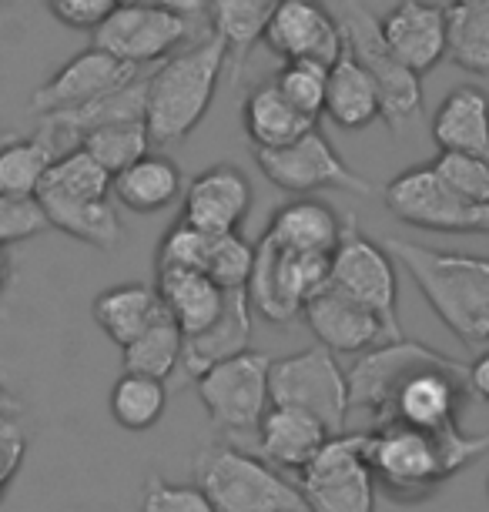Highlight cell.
<instances>
[{
  "mask_svg": "<svg viewBox=\"0 0 489 512\" xmlns=\"http://www.w3.org/2000/svg\"><path fill=\"white\" fill-rule=\"evenodd\" d=\"M258 171L272 181L275 188L289 191V195H315V191H345V195H372V181H366L359 171L345 164L329 138L315 124L305 131L299 141L285 144V148H252Z\"/></svg>",
  "mask_w": 489,
  "mask_h": 512,
  "instance_id": "obj_13",
  "label": "cell"
},
{
  "mask_svg": "<svg viewBox=\"0 0 489 512\" xmlns=\"http://www.w3.org/2000/svg\"><path fill=\"white\" fill-rule=\"evenodd\" d=\"M212 238L198 231L195 225L178 218L175 228H168V235L158 245V272L168 268H191V272H205L208 265V251H212Z\"/></svg>",
  "mask_w": 489,
  "mask_h": 512,
  "instance_id": "obj_40",
  "label": "cell"
},
{
  "mask_svg": "<svg viewBox=\"0 0 489 512\" xmlns=\"http://www.w3.org/2000/svg\"><path fill=\"white\" fill-rule=\"evenodd\" d=\"M0 4H7V0H0Z\"/></svg>",
  "mask_w": 489,
  "mask_h": 512,
  "instance_id": "obj_50",
  "label": "cell"
},
{
  "mask_svg": "<svg viewBox=\"0 0 489 512\" xmlns=\"http://www.w3.org/2000/svg\"><path fill=\"white\" fill-rule=\"evenodd\" d=\"M329 265L332 255L282 251L268 238H258L255 268L245 285L252 308L272 325H292L302 318V308L329 288Z\"/></svg>",
  "mask_w": 489,
  "mask_h": 512,
  "instance_id": "obj_5",
  "label": "cell"
},
{
  "mask_svg": "<svg viewBox=\"0 0 489 512\" xmlns=\"http://www.w3.org/2000/svg\"><path fill=\"white\" fill-rule=\"evenodd\" d=\"M145 71V67H131L118 61L114 54L101 51V47H88V51L74 54L61 71L51 74V81H44L41 88L31 94V111L41 118L47 114H67L78 111L84 104L104 98L114 88L128 84L134 74Z\"/></svg>",
  "mask_w": 489,
  "mask_h": 512,
  "instance_id": "obj_16",
  "label": "cell"
},
{
  "mask_svg": "<svg viewBox=\"0 0 489 512\" xmlns=\"http://www.w3.org/2000/svg\"><path fill=\"white\" fill-rule=\"evenodd\" d=\"M278 0H208L205 17L212 31L228 44L232 67L242 71L252 47L262 41L268 21H272Z\"/></svg>",
  "mask_w": 489,
  "mask_h": 512,
  "instance_id": "obj_31",
  "label": "cell"
},
{
  "mask_svg": "<svg viewBox=\"0 0 489 512\" xmlns=\"http://www.w3.org/2000/svg\"><path fill=\"white\" fill-rule=\"evenodd\" d=\"M439 151H463L489 158V94L476 84L453 88L433 114Z\"/></svg>",
  "mask_w": 489,
  "mask_h": 512,
  "instance_id": "obj_26",
  "label": "cell"
},
{
  "mask_svg": "<svg viewBox=\"0 0 489 512\" xmlns=\"http://www.w3.org/2000/svg\"><path fill=\"white\" fill-rule=\"evenodd\" d=\"M78 144L84 151H91L111 175H118L128 164L145 158L155 141H151L148 121H114L88 131Z\"/></svg>",
  "mask_w": 489,
  "mask_h": 512,
  "instance_id": "obj_35",
  "label": "cell"
},
{
  "mask_svg": "<svg viewBox=\"0 0 489 512\" xmlns=\"http://www.w3.org/2000/svg\"><path fill=\"white\" fill-rule=\"evenodd\" d=\"M255 268V245L242 238V231H225V235L212 238V251H208L205 275L215 278L225 292L232 288H245Z\"/></svg>",
  "mask_w": 489,
  "mask_h": 512,
  "instance_id": "obj_38",
  "label": "cell"
},
{
  "mask_svg": "<svg viewBox=\"0 0 489 512\" xmlns=\"http://www.w3.org/2000/svg\"><path fill=\"white\" fill-rule=\"evenodd\" d=\"M476 4H489V0H449V7H476Z\"/></svg>",
  "mask_w": 489,
  "mask_h": 512,
  "instance_id": "obj_49",
  "label": "cell"
},
{
  "mask_svg": "<svg viewBox=\"0 0 489 512\" xmlns=\"http://www.w3.org/2000/svg\"><path fill=\"white\" fill-rule=\"evenodd\" d=\"M141 512H215V506L201 486H175L161 476H148L141 492Z\"/></svg>",
  "mask_w": 489,
  "mask_h": 512,
  "instance_id": "obj_42",
  "label": "cell"
},
{
  "mask_svg": "<svg viewBox=\"0 0 489 512\" xmlns=\"http://www.w3.org/2000/svg\"><path fill=\"white\" fill-rule=\"evenodd\" d=\"M7 282H11V258H7V248H0V295H4Z\"/></svg>",
  "mask_w": 489,
  "mask_h": 512,
  "instance_id": "obj_47",
  "label": "cell"
},
{
  "mask_svg": "<svg viewBox=\"0 0 489 512\" xmlns=\"http://www.w3.org/2000/svg\"><path fill=\"white\" fill-rule=\"evenodd\" d=\"M325 118L342 131H362L382 121V94L366 71V64L345 47V54L329 67V91H325Z\"/></svg>",
  "mask_w": 489,
  "mask_h": 512,
  "instance_id": "obj_25",
  "label": "cell"
},
{
  "mask_svg": "<svg viewBox=\"0 0 489 512\" xmlns=\"http://www.w3.org/2000/svg\"><path fill=\"white\" fill-rule=\"evenodd\" d=\"M309 512H376V472L366 452V432H335L309 466L299 472Z\"/></svg>",
  "mask_w": 489,
  "mask_h": 512,
  "instance_id": "obj_8",
  "label": "cell"
},
{
  "mask_svg": "<svg viewBox=\"0 0 489 512\" xmlns=\"http://www.w3.org/2000/svg\"><path fill=\"white\" fill-rule=\"evenodd\" d=\"M268 395L272 405H295V409L312 412L315 419L329 425V432H345L349 419V375L342 372L339 359L325 345H309V349L272 359L268 369Z\"/></svg>",
  "mask_w": 489,
  "mask_h": 512,
  "instance_id": "obj_6",
  "label": "cell"
},
{
  "mask_svg": "<svg viewBox=\"0 0 489 512\" xmlns=\"http://www.w3.org/2000/svg\"><path fill=\"white\" fill-rule=\"evenodd\" d=\"M252 312L255 308H252V298H248V288H232V292L225 295L222 315H218L205 332L185 335L181 369L195 379V375L212 369V365L248 352V342H252Z\"/></svg>",
  "mask_w": 489,
  "mask_h": 512,
  "instance_id": "obj_23",
  "label": "cell"
},
{
  "mask_svg": "<svg viewBox=\"0 0 489 512\" xmlns=\"http://www.w3.org/2000/svg\"><path fill=\"white\" fill-rule=\"evenodd\" d=\"M94 47L114 54L131 67H155L195 41L198 27L185 11L151 4H118L94 27Z\"/></svg>",
  "mask_w": 489,
  "mask_h": 512,
  "instance_id": "obj_12",
  "label": "cell"
},
{
  "mask_svg": "<svg viewBox=\"0 0 489 512\" xmlns=\"http://www.w3.org/2000/svg\"><path fill=\"white\" fill-rule=\"evenodd\" d=\"M433 168H436V175L463 198L489 205V158L463 154V151H439Z\"/></svg>",
  "mask_w": 489,
  "mask_h": 512,
  "instance_id": "obj_39",
  "label": "cell"
},
{
  "mask_svg": "<svg viewBox=\"0 0 489 512\" xmlns=\"http://www.w3.org/2000/svg\"><path fill=\"white\" fill-rule=\"evenodd\" d=\"M44 4L64 27L94 31V27L104 24V17H108L121 0H44Z\"/></svg>",
  "mask_w": 489,
  "mask_h": 512,
  "instance_id": "obj_44",
  "label": "cell"
},
{
  "mask_svg": "<svg viewBox=\"0 0 489 512\" xmlns=\"http://www.w3.org/2000/svg\"><path fill=\"white\" fill-rule=\"evenodd\" d=\"M302 318L315 335V342L332 349L335 355H362L392 338L386 322L376 312L352 302L349 295L335 292L332 285L302 308Z\"/></svg>",
  "mask_w": 489,
  "mask_h": 512,
  "instance_id": "obj_20",
  "label": "cell"
},
{
  "mask_svg": "<svg viewBox=\"0 0 489 512\" xmlns=\"http://www.w3.org/2000/svg\"><path fill=\"white\" fill-rule=\"evenodd\" d=\"M469 399V365L456 359L429 362L396 385L379 422H406L426 432H446L459 425V409ZM376 422V425H379Z\"/></svg>",
  "mask_w": 489,
  "mask_h": 512,
  "instance_id": "obj_14",
  "label": "cell"
},
{
  "mask_svg": "<svg viewBox=\"0 0 489 512\" xmlns=\"http://www.w3.org/2000/svg\"><path fill=\"white\" fill-rule=\"evenodd\" d=\"M181 352H185V332H181V325L165 308V312H161L145 332L121 349L124 372L151 375V379L165 382L168 375L181 365Z\"/></svg>",
  "mask_w": 489,
  "mask_h": 512,
  "instance_id": "obj_32",
  "label": "cell"
},
{
  "mask_svg": "<svg viewBox=\"0 0 489 512\" xmlns=\"http://www.w3.org/2000/svg\"><path fill=\"white\" fill-rule=\"evenodd\" d=\"M111 195L121 208L134 211V215H158V211L181 201L185 178H181V168L168 154L148 151L145 158H138L114 175Z\"/></svg>",
  "mask_w": 489,
  "mask_h": 512,
  "instance_id": "obj_24",
  "label": "cell"
},
{
  "mask_svg": "<svg viewBox=\"0 0 489 512\" xmlns=\"http://www.w3.org/2000/svg\"><path fill=\"white\" fill-rule=\"evenodd\" d=\"M275 88L292 101L305 118L319 121L325 114V91H329V64L319 61H282L272 77Z\"/></svg>",
  "mask_w": 489,
  "mask_h": 512,
  "instance_id": "obj_37",
  "label": "cell"
},
{
  "mask_svg": "<svg viewBox=\"0 0 489 512\" xmlns=\"http://www.w3.org/2000/svg\"><path fill=\"white\" fill-rule=\"evenodd\" d=\"M51 228V218L41 205V198L0 195V248L21 245Z\"/></svg>",
  "mask_w": 489,
  "mask_h": 512,
  "instance_id": "obj_41",
  "label": "cell"
},
{
  "mask_svg": "<svg viewBox=\"0 0 489 512\" xmlns=\"http://www.w3.org/2000/svg\"><path fill=\"white\" fill-rule=\"evenodd\" d=\"M446 359L443 352L429 349L423 342L412 338H389V342L376 345V349L362 352L349 372V405L352 412H369L372 422L382 419L386 405L396 392V385L406 379L409 372L423 369L429 362Z\"/></svg>",
  "mask_w": 489,
  "mask_h": 512,
  "instance_id": "obj_17",
  "label": "cell"
},
{
  "mask_svg": "<svg viewBox=\"0 0 489 512\" xmlns=\"http://www.w3.org/2000/svg\"><path fill=\"white\" fill-rule=\"evenodd\" d=\"M232 64L228 44L215 31L195 37L148 71L145 121L155 144H175L205 121L218 77Z\"/></svg>",
  "mask_w": 489,
  "mask_h": 512,
  "instance_id": "obj_3",
  "label": "cell"
},
{
  "mask_svg": "<svg viewBox=\"0 0 489 512\" xmlns=\"http://www.w3.org/2000/svg\"><path fill=\"white\" fill-rule=\"evenodd\" d=\"M27 452V432L17 412H0V496L14 482Z\"/></svg>",
  "mask_w": 489,
  "mask_h": 512,
  "instance_id": "obj_43",
  "label": "cell"
},
{
  "mask_svg": "<svg viewBox=\"0 0 489 512\" xmlns=\"http://www.w3.org/2000/svg\"><path fill=\"white\" fill-rule=\"evenodd\" d=\"M242 124L252 148H285V144L299 141L305 131H312L319 121L305 118L292 101H285L275 81H265L245 94Z\"/></svg>",
  "mask_w": 489,
  "mask_h": 512,
  "instance_id": "obj_27",
  "label": "cell"
},
{
  "mask_svg": "<svg viewBox=\"0 0 489 512\" xmlns=\"http://www.w3.org/2000/svg\"><path fill=\"white\" fill-rule=\"evenodd\" d=\"M345 221L329 201H319L312 195H299L285 201L268 221L265 235L275 248L282 251H312V255H332L342 241Z\"/></svg>",
  "mask_w": 489,
  "mask_h": 512,
  "instance_id": "obj_22",
  "label": "cell"
},
{
  "mask_svg": "<svg viewBox=\"0 0 489 512\" xmlns=\"http://www.w3.org/2000/svg\"><path fill=\"white\" fill-rule=\"evenodd\" d=\"M158 295L171 318L181 325V332L198 335L222 315L228 292L205 272L168 268V272H158Z\"/></svg>",
  "mask_w": 489,
  "mask_h": 512,
  "instance_id": "obj_28",
  "label": "cell"
},
{
  "mask_svg": "<svg viewBox=\"0 0 489 512\" xmlns=\"http://www.w3.org/2000/svg\"><path fill=\"white\" fill-rule=\"evenodd\" d=\"M382 201L402 225L449 235H489V205L453 191L436 175L433 164H416L396 175L382 191Z\"/></svg>",
  "mask_w": 489,
  "mask_h": 512,
  "instance_id": "obj_7",
  "label": "cell"
},
{
  "mask_svg": "<svg viewBox=\"0 0 489 512\" xmlns=\"http://www.w3.org/2000/svg\"><path fill=\"white\" fill-rule=\"evenodd\" d=\"M195 482L215 512H309L302 489L272 462L235 446H208L195 456Z\"/></svg>",
  "mask_w": 489,
  "mask_h": 512,
  "instance_id": "obj_4",
  "label": "cell"
},
{
  "mask_svg": "<svg viewBox=\"0 0 489 512\" xmlns=\"http://www.w3.org/2000/svg\"><path fill=\"white\" fill-rule=\"evenodd\" d=\"M268 369H272V355L248 349L235 359H225L195 375L198 399L218 432H225V436L258 432L262 415L272 405Z\"/></svg>",
  "mask_w": 489,
  "mask_h": 512,
  "instance_id": "obj_10",
  "label": "cell"
},
{
  "mask_svg": "<svg viewBox=\"0 0 489 512\" xmlns=\"http://www.w3.org/2000/svg\"><path fill=\"white\" fill-rule=\"evenodd\" d=\"M262 44L282 61L335 64L345 54L342 17H335L325 0H278Z\"/></svg>",
  "mask_w": 489,
  "mask_h": 512,
  "instance_id": "obj_15",
  "label": "cell"
},
{
  "mask_svg": "<svg viewBox=\"0 0 489 512\" xmlns=\"http://www.w3.org/2000/svg\"><path fill=\"white\" fill-rule=\"evenodd\" d=\"M379 24L392 54L416 74H429L449 54V7L443 4L399 0Z\"/></svg>",
  "mask_w": 489,
  "mask_h": 512,
  "instance_id": "obj_19",
  "label": "cell"
},
{
  "mask_svg": "<svg viewBox=\"0 0 489 512\" xmlns=\"http://www.w3.org/2000/svg\"><path fill=\"white\" fill-rule=\"evenodd\" d=\"M342 31L345 47L366 64V71L382 94V121L392 131H402L423 111V74H416L392 54V47L382 37L379 17H372V11H366L359 0H345Z\"/></svg>",
  "mask_w": 489,
  "mask_h": 512,
  "instance_id": "obj_9",
  "label": "cell"
},
{
  "mask_svg": "<svg viewBox=\"0 0 489 512\" xmlns=\"http://www.w3.org/2000/svg\"><path fill=\"white\" fill-rule=\"evenodd\" d=\"M366 452L376 482L396 499H423L453 479L459 469L489 452L486 436H466L459 425L426 432L406 422H379L366 432Z\"/></svg>",
  "mask_w": 489,
  "mask_h": 512,
  "instance_id": "obj_2",
  "label": "cell"
},
{
  "mask_svg": "<svg viewBox=\"0 0 489 512\" xmlns=\"http://www.w3.org/2000/svg\"><path fill=\"white\" fill-rule=\"evenodd\" d=\"M0 412H21V405H17V399L4 389V385H0Z\"/></svg>",
  "mask_w": 489,
  "mask_h": 512,
  "instance_id": "obj_48",
  "label": "cell"
},
{
  "mask_svg": "<svg viewBox=\"0 0 489 512\" xmlns=\"http://www.w3.org/2000/svg\"><path fill=\"white\" fill-rule=\"evenodd\" d=\"M449 61L489 77V4L449 7Z\"/></svg>",
  "mask_w": 489,
  "mask_h": 512,
  "instance_id": "obj_36",
  "label": "cell"
},
{
  "mask_svg": "<svg viewBox=\"0 0 489 512\" xmlns=\"http://www.w3.org/2000/svg\"><path fill=\"white\" fill-rule=\"evenodd\" d=\"M329 285L335 292L349 295L352 302L366 305L369 312H376L386 322L392 338H402L396 258L389 255L386 245L362 235L356 218L345 221L342 241L332 251Z\"/></svg>",
  "mask_w": 489,
  "mask_h": 512,
  "instance_id": "obj_11",
  "label": "cell"
},
{
  "mask_svg": "<svg viewBox=\"0 0 489 512\" xmlns=\"http://www.w3.org/2000/svg\"><path fill=\"white\" fill-rule=\"evenodd\" d=\"M51 218V228L64 235L94 245L101 251H111L121 241V218L111 198H64V195H37Z\"/></svg>",
  "mask_w": 489,
  "mask_h": 512,
  "instance_id": "obj_30",
  "label": "cell"
},
{
  "mask_svg": "<svg viewBox=\"0 0 489 512\" xmlns=\"http://www.w3.org/2000/svg\"><path fill=\"white\" fill-rule=\"evenodd\" d=\"M91 312L101 332L108 335L118 349H124V345L134 342V338L165 312V302H161V295H158V285L128 282V285H114L108 292H101L94 298Z\"/></svg>",
  "mask_w": 489,
  "mask_h": 512,
  "instance_id": "obj_29",
  "label": "cell"
},
{
  "mask_svg": "<svg viewBox=\"0 0 489 512\" xmlns=\"http://www.w3.org/2000/svg\"><path fill=\"white\" fill-rule=\"evenodd\" d=\"M57 158V148L47 134L14 138L0 148V195L34 198L41 191L47 171Z\"/></svg>",
  "mask_w": 489,
  "mask_h": 512,
  "instance_id": "obj_33",
  "label": "cell"
},
{
  "mask_svg": "<svg viewBox=\"0 0 489 512\" xmlns=\"http://www.w3.org/2000/svg\"><path fill=\"white\" fill-rule=\"evenodd\" d=\"M329 425L295 405H268L258 425V452L275 469L302 472L329 442Z\"/></svg>",
  "mask_w": 489,
  "mask_h": 512,
  "instance_id": "obj_21",
  "label": "cell"
},
{
  "mask_svg": "<svg viewBox=\"0 0 489 512\" xmlns=\"http://www.w3.org/2000/svg\"><path fill=\"white\" fill-rule=\"evenodd\" d=\"M382 245L406 268L439 322L466 349L483 352L489 345V258L426 248L406 238H386Z\"/></svg>",
  "mask_w": 489,
  "mask_h": 512,
  "instance_id": "obj_1",
  "label": "cell"
},
{
  "mask_svg": "<svg viewBox=\"0 0 489 512\" xmlns=\"http://www.w3.org/2000/svg\"><path fill=\"white\" fill-rule=\"evenodd\" d=\"M165 405H168L165 382L151 379V375L121 372V379L111 389V415L128 432L155 429L161 415H165Z\"/></svg>",
  "mask_w": 489,
  "mask_h": 512,
  "instance_id": "obj_34",
  "label": "cell"
},
{
  "mask_svg": "<svg viewBox=\"0 0 489 512\" xmlns=\"http://www.w3.org/2000/svg\"><path fill=\"white\" fill-rule=\"evenodd\" d=\"M121 4H151V7H171V11L198 14V11H205L208 0H121Z\"/></svg>",
  "mask_w": 489,
  "mask_h": 512,
  "instance_id": "obj_46",
  "label": "cell"
},
{
  "mask_svg": "<svg viewBox=\"0 0 489 512\" xmlns=\"http://www.w3.org/2000/svg\"><path fill=\"white\" fill-rule=\"evenodd\" d=\"M252 211V181L235 164H212L185 185L181 195V221L195 225L205 235L242 231V221Z\"/></svg>",
  "mask_w": 489,
  "mask_h": 512,
  "instance_id": "obj_18",
  "label": "cell"
},
{
  "mask_svg": "<svg viewBox=\"0 0 489 512\" xmlns=\"http://www.w3.org/2000/svg\"><path fill=\"white\" fill-rule=\"evenodd\" d=\"M469 399L489 405V345L469 362Z\"/></svg>",
  "mask_w": 489,
  "mask_h": 512,
  "instance_id": "obj_45",
  "label": "cell"
}]
</instances>
